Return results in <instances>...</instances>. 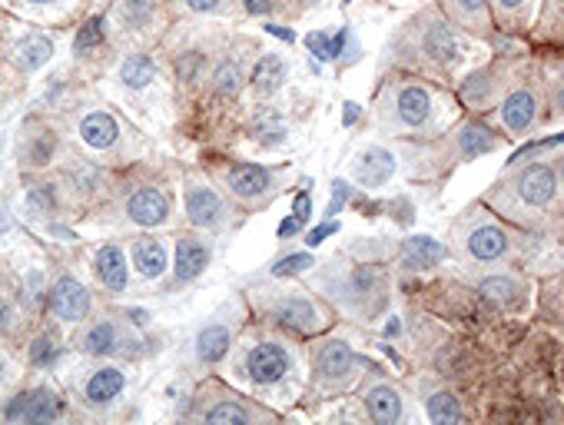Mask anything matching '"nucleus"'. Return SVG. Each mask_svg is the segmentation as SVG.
Returning a JSON list of instances; mask_svg holds the SVG:
<instances>
[{"instance_id": "nucleus-1", "label": "nucleus", "mask_w": 564, "mask_h": 425, "mask_svg": "<svg viewBox=\"0 0 564 425\" xmlns=\"http://www.w3.org/2000/svg\"><path fill=\"white\" fill-rule=\"evenodd\" d=\"M0 415L8 422H54L64 415V399L51 382H37V385L18 392Z\"/></svg>"}, {"instance_id": "nucleus-2", "label": "nucleus", "mask_w": 564, "mask_h": 425, "mask_svg": "<svg viewBox=\"0 0 564 425\" xmlns=\"http://www.w3.org/2000/svg\"><path fill=\"white\" fill-rule=\"evenodd\" d=\"M123 212H127V224L133 227H143V230H156L170 220L173 212V199L163 186L156 183H140L130 189L127 203H123Z\"/></svg>"}, {"instance_id": "nucleus-3", "label": "nucleus", "mask_w": 564, "mask_h": 425, "mask_svg": "<svg viewBox=\"0 0 564 425\" xmlns=\"http://www.w3.org/2000/svg\"><path fill=\"white\" fill-rule=\"evenodd\" d=\"M127 369L123 366H113V362H104V366H94L87 369V375L80 379V402L94 412H104L110 405L120 402V395L127 392Z\"/></svg>"}, {"instance_id": "nucleus-4", "label": "nucleus", "mask_w": 564, "mask_h": 425, "mask_svg": "<svg viewBox=\"0 0 564 425\" xmlns=\"http://www.w3.org/2000/svg\"><path fill=\"white\" fill-rule=\"evenodd\" d=\"M293 372V356L282 342H256L246 352V375L252 385H279Z\"/></svg>"}, {"instance_id": "nucleus-5", "label": "nucleus", "mask_w": 564, "mask_h": 425, "mask_svg": "<svg viewBox=\"0 0 564 425\" xmlns=\"http://www.w3.org/2000/svg\"><path fill=\"white\" fill-rule=\"evenodd\" d=\"M47 309H51V316H54L57 323L77 326V323L90 319V313H94V296H90V290H87L77 276H61V280L51 286V293H47Z\"/></svg>"}, {"instance_id": "nucleus-6", "label": "nucleus", "mask_w": 564, "mask_h": 425, "mask_svg": "<svg viewBox=\"0 0 564 425\" xmlns=\"http://www.w3.org/2000/svg\"><path fill=\"white\" fill-rule=\"evenodd\" d=\"M183 203H186V220H189L196 230H219V227H223V220H226V203H223V196H219L213 186H206L203 179L186 176Z\"/></svg>"}, {"instance_id": "nucleus-7", "label": "nucleus", "mask_w": 564, "mask_h": 425, "mask_svg": "<svg viewBox=\"0 0 564 425\" xmlns=\"http://www.w3.org/2000/svg\"><path fill=\"white\" fill-rule=\"evenodd\" d=\"M511 193L528 209H544L557 196V173L547 163H531L511 179Z\"/></svg>"}, {"instance_id": "nucleus-8", "label": "nucleus", "mask_w": 564, "mask_h": 425, "mask_svg": "<svg viewBox=\"0 0 564 425\" xmlns=\"http://www.w3.org/2000/svg\"><path fill=\"white\" fill-rule=\"evenodd\" d=\"M223 186L242 203H262L275 189V173L256 163H232L223 170Z\"/></svg>"}, {"instance_id": "nucleus-9", "label": "nucleus", "mask_w": 564, "mask_h": 425, "mask_svg": "<svg viewBox=\"0 0 564 425\" xmlns=\"http://www.w3.org/2000/svg\"><path fill=\"white\" fill-rule=\"evenodd\" d=\"M213 260V247L199 237V233H180L173 240V286H186L193 280H199L206 273Z\"/></svg>"}, {"instance_id": "nucleus-10", "label": "nucleus", "mask_w": 564, "mask_h": 425, "mask_svg": "<svg viewBox=\"0 0 564 425\" xmlns=\"http://www.w3.org/2000/svg\"><path fill=\"white\" fill-rule=\"evenodd\" d=\"M432 113H435V100L425 87L419 84H402L395 94H392V120L402 127V130H422L432 123Z\"/></svg>"}, {"instance_id": "nucleus-11", "label": "nucleus", "mask_w": 564, "mask_h": 425, "mask_svg": "<svg viewBox=\"0 0 564 425\" xmlns=\"http://www.w3.org/2000/svg\"><path fill=\"white\" fill-rule=\"evenodd\" d=\"M90 273L100 283V290H107L110 296H123L127 283H130V257L123 253V247L104 243V247H97V253L90 260Z\"/></svg>"}, {"instance_id": "nucleus-12", "label": "nucleus", "mask_w": 564, "mask_h": 425, "mask_svg": "<svg viewBox=\"0 0 564 425\" xmlns=\"http://www.w3.org/2000/svg\"><path fill=\"white\" fill-rule=\"evenodd\" d=\"M127 342H130V336L117 319H90L77 336V349L84 356H97V359L120 356L127 349Z\"/></svg>"}, {"instance_id": "nucleus-13", "label": "nucleus", "mask_w": 564, "mask_h": 425, "mask_svg": "<svg viewBox=\"0 0 564 425\" xmlns=\"http://www.w3.org/2000/svg\"><path fill=\"white\" fill-rule=\"evenodd\" d=\"M511 250V237L495 224V220H478L475 227H468L462 253L475 263H495Z\"/></svg>"}, {"instance_id": "nucleus-14", "label": "nucleus", "mask_w": 564, "mask_h": 425, "mask_svg": "<svg viewBox=\"0 0 564 425\" xmlns=\"http://www.w3.org/2000/svg\"><path fill=\"white\" fill-rule=\"evenodd\" d=\"M77 137L84 140L87 150H94V153H110V150L120 146L123 127H120V120H117L110 110H87V113H80V120H77Z\"/></svg>"}, {"instance_id": "nucleus-15", "label": "nucleus", "mask_w": 564, "mask_h": 425, "mask_svg": "<svg viewBox=\"0 0 564 425\" xmlns=\"http://www.w3.org/2000/svg\"><path fill=\"white\" fill-rule=\"evenodd\" d=\"M272 316H275V323L290 326V329H296V333H316V329L326 323L323 313H319V306H316L310 296H303V293H286V296H279L275 306H272Z\"/></svg>"}, {"instance_id": "nucleus-16", "label": "nucleus", "mask_w": 564, "mask_h": 425, "mask_svg": "<svg viewBox=\"0 0 564 425\" xmlns=\"http://www.w3.org/2000/svg\"><path fill=\"white\" fill-rule=\"evenodd\" d=\"M130 266L140 273V280L156 283L170 270V247L160 237H140L130 247Z\"/></svg>"}, {"instance_id": "nucleus-17", "label": "nucleus", "mask_w": 564, "mask_h": 425, "mask_svg": "<svg viewBox=\"0 0 564 425\" xmlns=\"http://www.w3.org/2000/svg\"><path fill=\"white\" fill-rule=\"evenodd\" d=\"M232 349V323H223V319H213L206 323L196 339H193V356L199 366H216L229 356Z\"/></svg>"}, {"instance_id": "nucleus-18", "label": "nucleus", "mask_w": 564, "mask_h": 425, "mask_svg": "<svg viewBox=\"0 0 564 425\" xmlns=\"http://www.w3.org/2000/svg\"><path fill=\"white\" fill-rule=\"evenodd\" d=\"M395 173V156L389 153V150H382V146H366L356 160H352V176H356V183H362V186H382V183H389V176Z\"/></svg>"}, {"instance_id": "nucleus-19", "label": "nucleus", "mask_w": 564, "mask_h": 425, "mask_svg": "<svg viewBox=\"0 0 564 425\" xmlns=\"http://www.w3.org/2000/svg\"><path fill=\"white\" fill-rule=\"evenodd\" d=\"M352 366H356V356H352V349H349L343 339H329V342H323L319 352H316V372H319V379H326V382L343 385V382L352 375Z\"/></svg>"}, {"instance_id": "nucleus-20", "label": "nucleus", "mask_w": 564, "mask_h": 425, "mask_svg": "<svg viewBox=\"0 0 564 425\" xmlns=\"http://www.w3.org/2000/svg\"><path fill=\"white\" fill-rule=\"evenodd\" d=\"M156 77H160V70H156V61L150 54H130L117 67V84L130 94L150 90L156 84Z\"/></svg>"}, {"instance_id": "nucleus-21", "label": "nucleus", "mask_w": 564, "mask_h": 425, "mask_svg": "<svg viewBox=\"0 0 564 425\" xmlns=\"http://www.w3.org/2000/svg\"><path fill=\"white\" fill-rule=\"evenodd\" d=\"M290 77V64L282 61L279 54H262L252 67V77H249V87L256 97H272L275 90H282Z\"/></svg>"}, {"instance_id": "nucleus-22", "label": "nucleus", "mask_w": 564, "mask_h": 425, "mask_svg": "<svg viewBox=\"0 0 564 425\" xmlns=\"http://www.w3.org/2000/svg\"><path fill=\"white\" fill-rule=\"evenodd\" d=\"M51 57H54V41H51L47 34H37V31L18 37L14 47H11V61H14L21 70H28V74H31V70H41Z\"/></svg>"}, {"instance_id": "nucleus-23", "label": "nucleus", "mask_w": 564, "mask_h": 425, "mask_svg": "<svg viewBox=\"0 0 564 425\" xmlns=\"http://www.w3.org/2000/svg\"><path fill=\"white\" fill-rule=\"evenodd\" d=\"M366 412H369V418H372V422H379V425H392V422H399V418L405 415L399 389H392L389 382L372 385V389L366 392Z\"/></svg>"}, {"instance_id": "nucleus-24", "label": "nucleus", "mask_w": 564, "mask_h": 425, "mask_svg": "<svg viewBox=\"0 0 564 425\" xmlns=\"http://www.w3.org/2000/svg\"><path fill=\"white\" fill-rule=\"evenodd\" d=\"M422 51H425V57H432V61L442 64V67H452V64L462 57V47H458L455 34H452L445 24H429V28H425V34H422Z\"/></svg>"}, {"instance_id": "nucleus-25", "label": "nucleus", "mask_w": 564, "mask_h": 425, "mask_svg": "<svg viewBox=\"0 0 564 425\" xmlns=\"http://www.w3.org/2000/svg\"><path fill=\"white\" fill-rule=\"evenodd\" d=\"M538 117V100L531 90H514L505 103H501V123L511 133H524Z\"/></svg>"}, {"instance_id": "nucleus-26", "label": "nucleus", "mask_w": 564, "mask_h": 425, "mask_svg": "<svg viewBox=\"0 0 564 425\" xmlns=\"http://www.w3.org/2000/svg\"><path fill=\"white\" fill-rule=\"evenodd\" d=\"M259 412L256 408H249V405H242L239 399H216L213 405H206V408H199V418L203 422H216V425H242V422H252Z\"/></svg>"}, {"instance_id": "nucleus-27", "label": "nucleus", "mask_w": 564, "mask_h": 425, "mask_svg": "<svg viewBox=\"0 0 564 425\" xmlns=\"http://www.w3.org/2000/svg\"><path fill=\"white\" fill-rule=\"evenodd\" d=\"M117 21L127 31H143L156 18V0H117Z\"/></svg>"}, {"instance_id": "nucleus-28", "label": "nucleus", "mask_w": 564, "mask_h": 425, "mask_svg": "<svg viewBox=\"0 0 564 425\" xmlns=\"http://www.w3.org/2000/svg\"><path fill=\"white\" fill-rule=\"evenodd\" d=\"M24 140H28V146H21V156H24L28 166H44L54 156V150H57V137L51 130L31 133V127H28Z\"/></svg>"}, {"instance_id": "nucleus-29", "label": "nucleus", "mask_w": 564, "mask_h": 425, "mask_svg": "<svg viewBox=\"0 0 564 425\" xmlns=\"http://www.w3.org/2000/svg\"><path fill=\"white\" fill-rule=\"evenodd\" d=\"M252 140L262 146H279L282 140H286V123L279 120L275 110H259L252 120Z\"/></svg>"}, {"instance_id": "nucleus-30", "label": "nucleus", "mask_w": 564, "mask_h": 425, "mask_svg": "<svg viewBox=\"0 0 564 425\" xmlns=\"http://www.w3.org/2000/svg\"><path fill=\"white\" fill-rule=\"evenodd\" d=\"M442 260V247L435 243V240H429V237H412L409 243H405V266H419V270H429V266H435Z\"/></svg>"}, {"instance_id": "nucleus-31", "label": "nucleus", "mask_w": 564, "mask_h": 425, "mask_svg": "<svg viewBox=\"0 0 564 425\" xmlns=\"http://www.w3.org/2000/svg\"><path fill=\"white\" fill-rule=\"evenodd\" d=\"M425 408H429L432 422H462L465 418V412H462V405H458V399L452 392H432L425 399Z\"/></svg>"}, {"instance_id": "nucleus-32", "label": "nucleus", "mask_w": 564, "mask_h": 425, "mask_svg": "<svg viewBox=\"0 0 564 425\" xmlns=\"http://www.w3.org/2000/svg\"><path fill=\"white\" fill-rule=\"evenodd\" d=\"M481 293L488 299L501 303V306H518V299H521V286L511 276H491V280H485L481 283Z\"/></svg>"}, {"instance_id": "nucleus-33", "label": "nucleus", "mask_w": 564, "mask_h": 425, "mask_svg": "<svg viewBox=\"0 0 564 425\" xmlns=\"http://www.w3.org/2000/svg\"><path fill=\"white\" fill-rule=\"evenodd\" d=\"M498 146V140L485 130V127H468L465 133H462V153L468 156V160H475V156H481V153H488V150H495Z\"/></svg>"}, {"instance_id": "nucleus-34", "label": "nucleus", "mask_w": 564, "mask_h": 425, "mask_svg": "<svg viewBox=\"0 0 564 425\" xmlns=\"http://www.w3.org/2000/svg\"><path fill=\"white\" fill-rule=\"evenodd\" d=\"M239 64L236 61H223L219 67H216V74H213V87H216V94H223V97H232L236 90H239Z\"/></svg>"}, {"instance_id": "nucleus-35", "label": "nucleus", "mask_w": 564, "mask_h": 425, "mask_svg": "<svg viewBox=\"0 0 564 425\" xmlns=\"http://www.w3.org/2000/svg\"><path fill=\"white\" fill-rule=\"evenodd\" d=\"M199 74H203V54L199 51H186V54L176 57V77L183 84H193Z\"/></svg>"}, {"instance_id": "nucleus-36", "label": "nucleus", "mask_w": 564, "mask_h": 425, "mask_svg": "<svg viewBox=\"0 0 564 425\" xmlns=\"http://www.w3.org/2000/svg\"><path fill=\"white\" fill-rule=\"evenodd\" d=\"M57 359V342H54V336L51 333H44V336H37L34 342H31V362L34 366H51Z\"/></svg>"}, {"instance_id": "nucleus-37", "label": "nucleus", "mask_w": 564, "mask_h": 425, "mask_svg": "<svg viewBox=\"0 0 564 425\" xmlns=\"http://www.w3.org/2000/svg\"><path fill=\"white\" fill-rule=\"evenodd\" d=\"M310 266H313V257L293 253V257H286V260H279V263L272 266V273H275V276H296V273H303V270H310Z\"/></svg>"}, {"instance_id": "nucleus-38", "label": "nucleus", "mask_w": 564, "mask_h": 425, "mask_svg": "<svg viewBox=\"0 0 564 425\" xmlns=\"http://www.w3.org/2000/svg\"><path fill=\"white\" fill-rule=\"evenodd\" d=\"M104 41V28H100V21H90L80 34H77V54H87L90 47H97Z\"/></svg>"}, {"instance_id": "nucleus-39", "label": "nucleus", "mask_w": 564, "mask_h": 425, "mask_svg": "<svg viewBox=\"0 0 564 425\" xmlns=\"http://www.w3.org/2000/svg\"><path fill=\"white\" fill-rule=\"evenodd\" d=\"M14 4H21L24 11L44 14V11H61V8H67L70 0H14Z\"/></svg>"}, {"instance_id": "nucleus-40", "label": "nucleus", "mask_w": 564, "mask_h": 425, "mask_svg": "<svg viewBox=\"0 0 564 425\" xmlns=\"http://www.w3.org/2000/svg\"><path fill=\"white\" fill-rule=\"evenodd\" d=\"M31 206H34V209H47V212H54V206H57V199H54V186L31 189Z\"/></svg>"}, {"instance_id": "nucleus-41", "label": "nucleus", "mask_w": 564, "mask_h": 425, "mask_svg": "<svg viewBox=\"0 0 564 425\" xmlns=\"http://www.w3.org/2000/svg\"><path fill=\"white\" fill-rule=\"evenodd\" d=\"M458 11L465 21H475V18H485V0H455Z\"/></svg>"}, {"instance_id": "nucleus-42", "label": "nucleus", "mask_w": 564, "mask_h": 425, "mask_svg": "<svg viewBox=\"0 0 564 425\" xmlns=\"http://www.w3.org/2000/svg\"><path fill=\"white\" fill-rule=\"evenodd\" d=\"M183 4L196 14H216V11H223L226 0H183Z\"/></svg>"}, {"instance_id": "nucleus-43", "label": "nucleus", "mask_w": 564, "mask_h": 425, "mask_svg": "<svg viewBox=\"0 0 564 425\" xmlns=\"http://www.w3.org/2000/svg\"><path fill=\"white\" fill-rule=\"evenodd\" d=\"M329 44H333V41H329V37H323V34H310V41H306V47H310L319 61L333 57V54H329Z\"/></svg>"}, {"instance_id": "nucleus-44", "label": "nucleus", "mask_w": 564, "mask_h": 425, "mask_svg": "<svg viewBox=\"0 0 564 425\" xmlns=\"http://www.w3.org/2000/svg\"><path fill=\"white\" fill-rule=\"evenodd\" d=\"M14 326V303L0 293V333H8Z\"/></svg>"}, {"instance_id": "nucleus-45", "label": "nucleus", "mask_w": 564, "mask_h": 425, "mask_svg": "<svg viewBox=\"0 0 564 425\" xmlns=\"http://www.w3.org/2000/svg\"><path fill=\"white\" fill-rule=\"evenodd\" d=\"M242 8L249 11V14H272L275 11V0H242Z\"/></svg>"}, {"instance_id": "nucleus-46", "label": "nucleus", "mask_w": 564, "mask_h": 425, "mask_svg": "<svg viewBox=\"0 0 564 425\" xmlns=\"http://www.w3.org/2000/svg\"><path fill=\"white\" fill-rule=\"evenodd\" d=\"M491 4H495L501 14H518V11L528 4V0H491Z\"/></svg>"}, {"instance_id": "nucleus-47", "label": "nucleus", "mask_w": 564, "mask_h": 425, "mask_svg": "<svg viewBox=\"0 0 564 425\" xmlns=\"http://www.w3.org/2000/svg\"><path fill=\"white\" fill-rule=\"evenodd\" d=\"M310 209H313V203H310V193H303V196L296 199V217H300V220H310Z\"/></svg>"}, {"instance_id": "nucleus-48", "label": "nucleus", "mask_w": 564, "mask_h": 425, "mask_svg": "<svg viewBox=\"0 0 564 425\" xmlns=\"http://www.w3.org/2000/svg\"><path fill=\"white\" fill-rule=\"evenodd\" d=\"M8 379H11V359H8L4 352H0V389L8 385Z\"/></svg>"}, {"instance_id": "nucleus-49", "label": "nucleus", "mask_w": 564, "mask_h": 425, "mask_svg": "<svg viewBox=\"0 0 564 425\" xmlns=\"http://www.w3.org/2000/svg\"><path fill=\"white\" fill-rule=\"evenodd\" d=\"M300 224H303L300 217H293V220H286V224H282V227H279V237H293V233L300 230Z\"/></svg>"}, {"instance_id": "nucleus-50", "label": "nucleus", "mask_w": 564, "mask_h": 425, "mask_svg": "<svg viewBox=\"0 0 564 425\" xmlns=\"http://www.w3.org/2000/svg\"><path fill=\"white\" fill-rule=\"evenodd\" d=\"M557 107H561V113H564V87L557 90Z\"/></svg>"}, {"instance_id": "nucleus-51", "label": "nucleus", "mask_w": 564, "mask_h": 425, "mask_svg": "<svg viewBox=\"0 0 564 425\" xmlns=\"http://www.w3.org/2000/svg\"><path fill=\"white\" fill-rule=\"evenodd\" d=\"M561 179H564V156H561Z\"/></svg>"}, {"instance_id": "nucleus-52", "label": "nucleus", "mask_w": 564, "mask_h": 425, "mask_svg": "<svg viewBox=\"0 0 564 425\" xmlns=\"http://www.w3.org/2000/svg\"><path fill=\"white\" fill-rule=\"evenodd\" d=\"M306 4H319V0H306Z\"/></svg>"}]
</instances>
